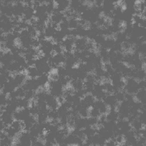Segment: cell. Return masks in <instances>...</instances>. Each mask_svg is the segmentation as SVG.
I'll return each instance as SVG.
<instances>
[{
    "instance_id": "6da1fadb",
    "label": "cell",
    "mask_w": 146,
    "mask_h": 146,
    "mask_svg": "<svg viewBox=\"0 0 146 146\" xmlns=\"http://www.w3.org/2000/svg\"><path fill=\"white\" fill-rule=\"evenodd\" d=\"M46 103L48 109L51 110H57L60 105L57 99L50 95V93L46 98Z\"/></svg>"
},
{
    "instance_id": "7a4b0ae2",
    "label": "cell",
    "mask_w": 146,
    "mask_h": 146,
    "mask_svg": "<svg viewBox=\"0 0 146 146\" xmlns=\"http://www.w3.org/2000/svg\"><path fill=\"white\" fill-rule=\"evenodd\" d=\"M92 108L98 110L101 115H107L110 109L103 100H96Z\"/></svg>"
},
{
    "instance_id": "3957f363",
    "label": "cell",
    "mask_w": 146,
    "mask_h": 146,
    "mask_svg": "<svg viewBox=\"0 0 146 146\" xmlns=\"http://www.w3.org/2000/svg\"><path fill=\"white\" fill-rule=\"evenodd\" d=\"M103 101L110 109H116L120 103L117 100L114 94H107Z\"/></svg>"
},
{
    "instance_id": "277c9868",
    "label": "cell",
    "mask_w": 146,
    "mask_h": 146,
    "mask_svg": "<svg viewBox=\"0 0 146 146\" xmlns=\"http://www.w3.org/2000/svg\"><path fill=\"white\" fill-rule=\"evenodd\" d=\"M75 39L70 37H67L64 39L63 42L61 44L64 50V51L73 52L74 51Z\"/></svg>"
},
{
    "instance_id": "5b68a950",
    "label": "cell",
    "mask_w": 146,
    "mask_h": 146,
    "mask_svg": "<svg viewBox=\"0 0 146 146\" xmlns=\"http://www.w3.org/2000/svg\"><path fill=\"white\" fill-rule=\"evenodd\" d=\"M95 100V98L91 93H88L81 99L80 103L83 106L90 109L93 106Z\"/></svg>"
},
{
    "instance_id": "8992f818",
    "label": "cell",
    "mask_w": 146,
    "mask_h": 146,
    "mask_svg": "<svg viewBox=\"0 0 146 146\" xmlns=\"http://www.w3.org/2000/svg\"><path fill=\"white\" fill-rule=\"evenodd\" d=\"M69 86L75 91H78L84 89V81L79 79L72 80Z\"/></svg>"
},
{
    "instance_id": "52a82bcc",
    "label": "cell",
    "mask_w": 146,
    "mask_h": 146,
    "mask_svg": "<svg viewBox=\"0 0 146 146\" xmlns=\"http://www.w3.org/2000/svg\"><path fill=\"white\" fill-rule=\"evenodd\" d=\"M141 68L143 71L146 72V61H144L141 65Z\"/></svg>"
},
{
    "instance_id": "ba28073f",
    "label": "cell",
    "mask_w": 146,
    "mask_h": 146,
    "mask_svg": "<svg viewBox=\"0 0 146 146\" xmlns=\"http://www.w3.org/2000/svg\"><path fill=\"white\" fill-rule=\"evenodd\" d=\"M144 130H145V131H146V124L145 125V128H144Z\"/></svg>"
}]
</instances>
